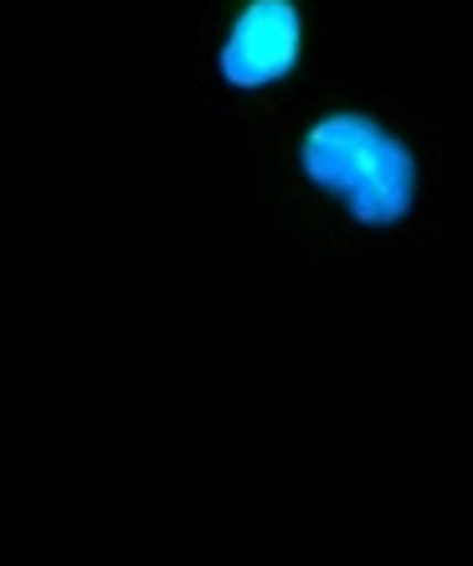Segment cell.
I'll use <instances>...</instances> for the list:
<instances>
[{
	"label": "cell",
	"instance_id": "cell-1",
	"mask_svg": "<svg viewBox=\"0 0 473 566\" xmlns=\"http://www.w3.org/2000/svg\"><path fill=\"white\" fill-rule=\"evenodd\" d=\"M298 176L366 232H397L417 211V149L366 108H329L298 135Z\"/></svg>",
	"mask_w": 473,
	"mask_h": 566
},
{
	"label": "cell",
	"instance_id": "cell-2",
	"mask_svg": "<svg viewBox=\"0 0 473 566\" xmlns=\"http://www.w3.org/2000/svg\"><path fill=\"white\" fill-rule=\"evenodd\" d=\"M304 67L298 0H242L217 42V77L232 93H267Z\"/></svg>",
	"mask_w": 473,
	"mask_h": 566
}]
</instances>
